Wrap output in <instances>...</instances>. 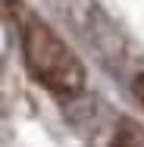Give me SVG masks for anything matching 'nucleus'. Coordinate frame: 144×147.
Instances as JSON below:
<instances>
[{"mask_svg":"<svg viewBox=\"0 0 144 147\" xmlns=\"http://www.w3.org/2000/svg\"><path fill=\"white\" fill-rule=\"evenodd\" d=\"M3 13L6 22L16 28L22 63L31 72V78L53 97H75L88 82L75 50L22 0H3Z\"/></svg>","mask_w":144,"mask_h":147,"instance_id":"1","label":"nucleus"},{"mask_svg":"<svg viewBox=\"0 0 144 147\" xmlns=\"http://www.w3.org/2000/svg\"><path fill=\"white\" fill-rule=\"evenodd\" d=\"M113 147H144V125L122 116L113 128Z\"/></svg>","mask_w":144,"mask_h":147,"instance_id":"2","label":"nucleus"},{"mask_svg":"<svg viewBox=\"0 0 144 147\" xmlns=\"http://www.w3.org/2000/svg\"><path fill=\"white\" fill-rule=\"evenodd\" d=\"M132 88H135V97H138V103L144 107V72H138V78H135V85H132Z\"/></svg>","mask_w":144,"mask_h":147,"instance_id":"3","label":"nucleus"}]
</instances>
